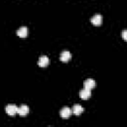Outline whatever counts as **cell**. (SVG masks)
<instances>
[{"label": "cell", "instance_id": "1", "mask_svg": "<svg viewBox=\"0 0 127 127\" xmlns=\"http://www.w3.org/2000/svg\"><path fill=\"white\" fill-rule=\"evenodd\" d=\"M18 109L19 107H17L16 105H13V104H10V105H7L5 110H6V113L10 116H13L15 115L16 113H18Z\"/></svg>", "mask_w": 127, "mask_h": 127}, {"label": "cell", "instance_id": "2", "mask_svg": "<svg viewBox=\"0 0 127 127\" xmlns=\"http://www.w3.org/2000/svg\"><path fill=\"white\" fill-rule=\"evenodd\" d=\"M90 95H91V91H90L89 88H85V87H84L83 89H81V90L79 91V96H80V98L83 99V100L88 99V98L90 97Z\"/></svg>", "mask_w": 127, "mask_h": 127}, {"label": "cell", "instance_id": "3", "mask_svg": "<svg viewBox=\"0 0 127 127\" xmlns=\"http://www.w3.org/2000/svg\"><path fill=\"white\" fill-rule=\"evenodd\" d=\"M49 64H50V60H49V58H48L47 56H42V57H40V59H39V61H38V64H39L41 67H45V66H47Z\"/></svg>", "mask_w": 127, "mask_h": 127}, {"label": "cell", "instance_id": "4", "mask_svg": "<svg viewBox=\"0 0 127 127\" xmlns=\"http://www.w3.org/2000/svg\"><path fill=\"white\" fill-rule=\"evenodd\" d=\"M71 112H72V111H71L68 107H64V108H62V110L60 111V115H61L62 118L66 119V118H68V117L70 116Z\"/></svg>", "mask_w": 127, "mask_h": 127}, {"label": "cell", "instance_id": "5", "mask_svg": "<svg viewBox=\"0 0 127 127\" xmlns=\"http://www.w3.org/2000/svg\"><path fill=\"white\" fill-rule=\"evenodd\" d=\"M90 21H91V23L94 26H99L101 24V22H102V17L99 14H95L94 16H92V18L90 19Z\"/></svg>", "mask_w": 127, "mask_h": 127}, {"label": "cell", "instance_id": "6", "mask_svg": "<svg viewBox=\"0 0 127 127\" xmlns=\"http://www.w3.org/2000/svg\"><path fill=\"white\" fill-rule=\"evenodd\" d=\"M70 58H71V55H70V53H69L68 51H64V52H62V53H61L60 60H61L62 62H64V63L68 62Z\"/></svg>", "mask_w": 127, "mask_h": 127}, {"label": "cell", "instance_id": "7", "mask_svg": "<svg viewBox=\"0 0 127 127\" xmlns=\"http://www.w3.org/2000/svg\"><path fill=\"white\" fill-rule=\"evenodd\" d=\"M83 85H84L85 88H89V89H91V88H93V87L96 85V82H95L93 79L88 78V79H85V80H84Z\"/></svg>", "mask_w": 127, "mask_h": 127}, {"label": "cell", "instance_id": "8", "mask_svg": "<svg viewBox=\"0 0 127 127\" xmlns=\"http://www.w3.org/2000/svg\"><path fill=\"white\" fill-rule=\"evenodd\" d=\"M29 113V107L27 105H21L18 109V114L21 116H26Z\"/></svg>", "mask_w": 127, "mask_h": 127}, {"label": "cell", "instance_id": "9", "mask_svg": "<svg viewBox=\"0 0 127 127\" xmlns=\"http://www.w3.org/2000/svg\"><path fill=\"white\" fill-rule=\"evenodd\" d=\"M27 34H28V29H27V27H21V28H19L18 30H17V35L20 37V38H25L26 36H27Z\"/></svg>", "mask_w": 127, "mask_h": 127}, {"label": "cell", "instance_id": "10", "mask_svg": "<svg viewBox=\"0 0 127 127\" xmlns=\"http://www.w3.org/2000/svg\"><path fill=\"white\" fill-rule=\"evenodd\" d=\"M82 112H83L82 106L76 104V105H74V106L72 107V113H73V114H75V115H80Z\"/></svg>", "mask_w": 127, "mask_h": 127}, {"label": "cell", "instance_id": "11", "mask_svg": "<svg viewBox=\"0 0 127 127\" xmlns=\"http://www.w3.org/2000/svg\"><path fill=\"white\" fill-rule=\"evenodd\" d=\"M121 36H122L123 40L127 41V30H123V31H122V33H121Z\"/></svg>", "mask_w": 127, "mask_h": 127}]
</instances>
